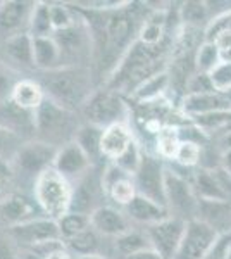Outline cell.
Here are the masks:
<instances>
[{"mask_svg": "<svg viewBox=\"0 0 231 259\" xmlns=\"http://www.w3.org/2000/svg\"><path fill=\"white\" fill-rule=\"evenodd\" d=\"M43 89L49 92V99L74 111L90 100V76L81 68H57L45 73Z\"/></svg>", "mask_w": 231, "mask_h": 259, "instance_id": "1", "label": "cell"}, {"mask_svg": "<svg viewBox=\"0 0 231 259\" xmlns=\"http://www.w3.org/2000/svg\"><path fill=\"white\" fill-rule=\"evenodd\" d=\"M35 195L40 207L47 212L49 218L59 221L69 212L73 189L61 173H57L54 168H49L36 177Z\"/></svg>", "mask_w": 231, "mask_h": 259, "instance_id": "2", "label": "cell"}, {"mask_svg": "<svg viewBox=\"0 0 231 259\" xmlns=\"http://www.w3.org/2000/svg\"><path fill=\"white\" fill-rule=\"evenodd\" d=\"M166 207L169 216L183 221L197 220V209H199V197L193 190L192 180L187 177L166 171Z\"/></svg>", "mask_w": 231, "mask_h": 259, "instance_id": "3", "label": "cell"}, {"mask_svg": "<svg viewBox=\"0 0 231 259\" xmlns=\"http://www.w3.org/2000/svg\"><path fill=\"white\" fill-rule=\"evenodd\" d=\"M166 171L159 157L144 154L140 168L133 175L136 194L166 207Z\"/></svg>", "mask_w": 231, "mask_h": 259, "instance_id": "4", "label": "cell"}, {"mask_svg": "<svg viewBox=\"0 0 231 259\" xmlns=\"http://www.w3.org/2000/svg\"><path fill=\"white\" fill-rule=\"evenodd\" d=\"M35 128L43 139L50 142L61 140L69 132H74V135H76V130L73 128L71 111L64 109L62 106H59L57 102L47 97L35 111Z\"/></svg>", "mask_w": 231, "mask_h": 259, "instance_id": "5", "label": "cell"}, {"mask_svg": "<svg viewBox=\"0 0 231 259\" xmlns=\"http://www.w3.org/2000/svg\"><path fill=\"white\" fill-rule=\"evenodd\" d=\"M85 114L88 123L106 130L112 124L123 123L126 116V104L121 99V94L111 89L102 90L90 97L85 106Z\"/></svg>", "mask_w": 231, "mask_h": 259, "instance_id": "6", "label": "cell"}, {"mask_svg": "<svg viewBox=\"0 0 231 259\" xmlns=\"http://www.w3.org/2000/svg\"><path fill=\"white\" fill-rule=\"evenodd\" d=\"M217 239V232L209 225L202 223L200 220L188 221L174 259H205Z\"/></svg>", "mask_w": 231, "mask_h": 259, "instance_id": "7", "label": "cell"}, {"mask_svg": "<svg viewBox=\"0 0 231 259\" xmlns=\"http://www.w3.org/2000/svg\"><path fill=\"white\" fill-rule=\"evenodd\" d=\"M184 228H187V221L178 218H169L154 223L145 228V233L149 237L150 247L164 259H174L178 247L181 244Z\"/></svg>", "mask_w": 231, "mask_h": 259, "instance_id": "8", "label": "cell"}, {"mask_svg": "<svg viewBox=\"0 0 231 259\" xmlns=\"http://www.w3.org/2000/svg\"><path fill=\"white\" fill-rule=\"evenodd\" d=\"M106 195L104 190V171H99L91 166L86 173H83L78 180L76 189L73 190L69 212L90 216L95 209H99V199Z\"/></svg>", "mask_w": 231, "mask_h": 259, "instance_id": "9", "label": "cell"}, {"mask_svg": "<svg viewBox=\"0 0 231 259\" xmlns=\"http://www.w3.org/2000/svg\"><path fill=\"white\" fill-rule=\"evenodd\" d=\"M9 239L18 242L21 247H28L29 250L36 245L45 244L49 240L62 239L61 230L56 220H28L24 223L14 225L9 228Z\"/></svg>", "mask_w": 231, "mask_h": 259, "instance_id": "10", "label": "cell"}, {"mask_svg": "<svg viewBox=\"0 0 231 259\" xmlns=\"http://www.w3.org/2000/svg\"><path fill=\"white\" fill-rule=\"evenodd\" d=\"M57 149L50 142L36 140L28 142L16 154V168L24 175H41L49 168H54Z\"/></svg>", "mask_w": 231, "mask_h": 259, "instance_id": "11", "label": "cell"}, {"mask_svg": "<svg viewBox=\"0 0 231 259\" xmlns=\"http://www.w3.org/2000/svg\"><path fill=\"white\" fill-rule=\"evenodd\" d=\"M90 225L102 237H114V239L131 230L128 216L112 206H100L99 209H95L90 214Z\"/></svg>", "mask_w": 231, "mask_h": 259, "instance_id": "12", "label": "cell"}, {"mask_svg": "<svg viewBox=\"0 0 231 259\" xmlns=\"http://www.w3.org/2000/svg\"><path fill=\"white\" fill-rule=\"evenodd\" d=\"M181 109L188 118H199V116L212 114L219 111H229L231 100L222 92H209V94L184 95L181 102Z\"/></svg>", "mask_w": 231, "mask_h": 259, "instance_id": "13", "label": "cell"}, {"mask_svg": "<svg viewBox=\"0 0 231 259\" xmlns=\"http://www.w3.org/2000/svg\"><path fill=\"white\" fill-rule=\"evenodd\" d=\"M197 220L216 230L217 235H228L231 233V200L199 199Z\"/></svg>", "mask_w": 231, "mask_h": 259, "instance_id": "14", "label": "cell"}, {"mask_svg": "<svg viewBox=\"0 0 231 259\" xmlns=\"http://www.w3.org/2000/svg\"><path fill=\"white\" fill-rule=\"evenodd\" d=\"M91 168V162L83 152L81 147L76 142H69L64 147L57 150L56 161H54V169L61 173L64 178L68 177H81Z\"/></svg>", "mask_w": 231, "mask_h": 259, "instance_id": "15", "label": "cell"}, {"mask_svg": "<svg viewBox=\"0 0 231 259\" xmlns=\"http://www.w3.org/2000/svg\"><path fill=\"white\" fill-rule=\"evenodd\" d=\"M124 214L128 216L129 221L145 225V227H150V225L169 218L167 207H164L161 204L154 202V200L147 199L144 195H138V194H136V197L124 207Z\"/></svg>", "mask_w": 231, "mask_h": 259, "instance_id": "16", "label": "cell"}, {"mask_svg": "<svg viewBox=\"0 0 231 259\" xmlns=\"http://www.w3.org/2000/svg\"><path fill=\"white\" fill-rule=\"evenodd\" d=\"M33 6L35 4L19 2V0L0 4V31L7 33L9 36L21 33L19 28L31 19L33 9H35Z\"/></svg>", "mask_w": 231, "mask_h": 259, "instance_id": "17", "label": "cell"}, {"mask_svg": "<svg viewBox=\"0 0 231 259\" xmlns=\"http://www.w3.org/2000/svg\"><path fill=\"white\" fill-rule=\"evenodd\" d=\"M0 128L9 133H21L35 130V111H28L19 107L12 100L0 104Z\"/></svg>", "mask_w": 231, "mask_h": 259, "instance_id": "18", "label": "cell"}, {"mask_svg": "<svg viewBox=\"0 0 231 259\" xmlns=\"http://www.w3.org/2000/svg\"><path fill=\"white\" fill-rule=\"evenodd\" d=\"M133 142L131 132L124 123L112 124L104 130L102 135V156L109 157V159H117L126 149L129 147V144Z\"/></svg>", "mask_w": 231, "mask_h": 259, "instance_id": "19", "label": "cell"}, {"mask_svg": "<svg viewBox=\"0 0 231 259\" xmlns=\"http://www.w3.org/2000/svg\"><path fill=\"white\" fill-rule=\"evenodd\" d=\"M33 59H35V66L52 71L61 68L59 61L62 59V52L59 49L57 41L54 36H36L33 38Z\"/></svg>", "mask_w": 231, "mask_h": 259, "instance_id": "20", "label": "cell"}, {"mask_svg": "<svg viewBox=\"0 0 231 259\" xmlns=\"http://www.w3.org/2000/svg\"><path fill=\"white\" fill-rule=\"evenodd\" d=\"M102 135L104 128L97 126V124L86 123L83 126L76 130V135H74V142L81 147L83 152L86 154V157L90 159L91 164H95L97 161L102 156Z\"/></svg>", "mask_w": 231, "mask_h": 259, "instance_id": "21", "label": "cell"}, {"mask_svg": "<svg viewBox=\"0 0 231 259\" xmlns=\"http://www.w3.org/2000/svg\"><path fill=\"white\" fill-rule=\"evenodd\" d=\"M31 214V206L24 197L18 194H9L0 199V225H19L28 221L26 218Z\"/></svg>", "mask_w": 231, "mask_h": 259, "instance_id": "22", "label": "cell"}, {"mask_svg": "<svg viewBox=\"0 0 231 259\" xmlns=\"http://www.w3.org/2000/svg\"><path fill=\"white\" fill-rule=\"evenodd\" d=\"M11 100L18 104L19 107H23V109L36 111L40 107V104L45 100L43 87L31 80H23L14 85Z\"/></svg>", "mask_w": 231, "mask_h": 259, "instance_id": "23", "label": "cell"}, {"mask_svg": "<svg viewBox=\"0 0 231 259\" xmlns=\"http://www.w3.org/2000/svg\"><path fill=\"white\" fill-rule=\"evenodd\" d=\"M6 50L12 59L21 62V64H35V59H33V36L26 31H21L18 35L9 36L6 41Z\"/></svg>", "mask_w": 231, "mask_h": 259, "instance_id": "24", "label": "cell"}, {"mask_svg": "<svg viewBox=\"0 0 231 259\" xmlns=\"http://www.w3.org/2000/svg\"><path fill=\"white\" fill-rule=\"evenodd\" d=\"M100 233H97L94 228H86L85 232L78 233V235L71 237V239L64 240L66 247H69L76 254L78 257L83 256H95V254H100Z\"/></svg>", "mask_w": 231, "mask_h": 259, "instance_id": "25", "label": "cell"}, {"mask_svg": "<svg viewBox=\"0 0 231 259\" xmlns=\"http://www.w3.org/2000/svg\"><path fill=\"white\" fill-rule=\"evenodd\" d=\"M114 249L121 256V259H123L126 256H131V254H135V252H140V250L150 249V242H149V237H147L145 230L140 232V230L131 228L129 232H126L124 235L117 237L114 242Z\"/></svg>", "mask_w": 231, "mask_h": 259, "instance_id": "26", "label": "cell"}, {"mask_svg": "<svg viewBox=\"0 0 231 259\" xmlns=\"http://www.w3.org/2000/svg\"><path fill=\"white\" fill-rule=\"evenodd\" d=\"M169 87H171L169 73L166 69H162L161 73L154 74L152 78H149L145 83H142L135 90V97L138 100H142V102H152V100L161 97Z\"/></svg>", "mask_w": 231, "mask_h": 259, "instance_id": "27", "label": "cell"}, {"mask_svg": "<svg viewBox=\"0 0 231 259\" xmlns=\"http://www.w3.org/2000/svg\"><path fill=\"white\" fill-rule=\"evenodd\" d=\"M181 144V135H179V128L176 126H164L157 133V152L161 157L166 159H174L176 152Z\"/></svg>", "mask_w": 231, "mask_h": 259, "instance_id": "28", "label": "cell"}, {"mask_svg": "<svg viewBox=\"0 0 231 259\" xmlns=\"http://www.w3.org/2000/svg\"><path fill=\"white\" fill-rule=\"evenodd\" d=\"M52 31L54 28L52 19H50V6H47V4L35 6L31 19H29V35L36 38V36H49Z\"/></svg>", "mask_w": 231, "mask_h": 259, "instance_id": "29", "label": "cell"}, {"mask_svg": "<svg viewBox=\"0 0 231 259\" xmlns=\"http://www.w3.org/2000/svg\"><path fill=\"white\" fill-rule=\"evenodd\" d=\"M61 235L64 240L71 239V237L78 235V233L85 232L86 228H90V216L88 214H79V212H68L66 216H62L57 221Z\"/></svg>", "mask_w": 231, "mask_h": 259, "instance_id": "30", "label": "cell"}, {"mask_svg": "<svg viewBox=\"0 0 231 259\" xmlns=\"http://www.w3.org/2000/svg\"><path fill=\"white\" fill-rule=\"evenodd\" d=\"M221 62L219 59V49L216 47V44H209V41H202L197 47L195 52V66L197 71L200 73H211Z\"/></svg>", "mask_w": 231, "mask_h": 259, "instance_id": "31", "label": "cell"}, {"mask_svg": "<svg viewBox=\"0 0 231 259\" xmlns=\"http://www.w3.org/2000/svg\"><path fill=\"white\" fill-rule=\"evenodd\" d=\"M179 16L187 28H199L202 23L209 24V7L205 2H184Z\"/></svg>", "mask_w": 231, "mask_h": 259, "instance_id": "32", "label": "cell"}, {"mask_svg": "<svg viewBox=\"0 0 231 259\" xmlns=\"http://www.w3.org/2000/svg\"><path fill=\"white\" fill-rule=\"evenodd\" d=\"M54 40L57 41L61 52H76V50L83 47L85 35H81L76 24H73V26L66 28V30L54 31Z\"/></svg>", "mask_w": 231, "mask_h": 259, "instance_id": "33", "label": "cell"}, {"mask_svg": "<svg viewBox=\"0 0 231 259\" xmlns=\"http://www.w3.org/2000/svg\"><path fill=\"white\" fill-rule=\"evenodd\" d=\"M202 159V145L193 140H181L174 161L183 168H193Z\"/></svg>", "mask_w": 231, "mask_h": 259, "instance_id": "34", "label": "cell"}, {"mask_svg": "<svg viewBox=\"0 0 231 259\" xmlns=\"http://www.w3.org/2000/svg\"><path fill=\"white\" fill-rule=\"evenodd\" d=\"M142 156H144V152H142L140 147L136 145V142H131L129 147L126 149L124 152L117 157V159H114V164L117 166V168L123 169L124 173H128L133 177V175L136 173V169L140 168Z\"/></svg>", "mask_w": 231, "mask_h": 259, "instance_id": "35", "label": "cell"}, {"mask_svg": "<svg viewBox=\"0 0 231 259\" xmlns=\"http://www.w3.org/2000/svg\"><path fill=\"white\" fill-rule=\"evenodd\" d=\"M211 80L217 92H228L231 89V62H219L211 73Z\"/></svg>", "mask_w": 231, "mask_h": 259, "instance_id": "36", "label": "cell"}, {"mask_svg": "<svg viewBox=\"0 0 231 259\" xmlns=\"http://www.w3.org/2000/svg\"><path fill=\"white\" fill-rule=\"evenodd\" d=\"M50 19H52L54 31H61L66 28H71L74 24L73 12L66 6H50Z\"/></svg>", "mask_w": 231, "mask_h": 259, "instance_id": "37", "label": "cell"}, {"mask_svg": "<svg viewBox=\"0 0 231 259\" xmlns=\"http://www.w3.org/2000/svg\"><path fill=\"white\" fill-rule=\"evenodd\" d=\"M209 92H217L216 89H214V85H212L211 74L197 71V73L190 78V81H188V85H187V95L209 94Z\"/></svg>", "mask_w": 231, "mask_h": 259, "instance_id": "38", "label": "cell"}, {"mask_svg": "<svg viewBox=\"0 0 231 259\" xmlns=\"http://www.w3.org/2000/svg\"><path fill=\"white\" fill-rule=\"evenodd\" d=\"M12 90H14V87H12V83H11V76L6 73V69L0 66V104L11 99Z\"/></svg>", "mask_w": 231, "mask_h": 259, "instance_id": "39", "label": "cell"}, {"mask_svg": "<svg viewBox=\"0 0 231 259\" xmlns=\"http://www.w3.org/2000/svg\"><path fill=\"white\" fill-rule=\"evenodd\" d=\"M0 259H19L12 247L9 237H0Z\"/></svg>", "mask_w": 231, "mask_h": 259, "instance_id": "40", "label": "cell"}, {"mask_svg": "<svg viewBox=\"0 0 231 259\" xmlns=\"http://www.w3.org/2000/svg\"><path fill=\"white\" fill-rule=\"evenodd\" d=\"M123 259H164V257H161L152 247H150V249H145V250H140V252L131 254V256H126Z\"/></svg>", "mask_w": 231, "mask_h": 259, "instance_id": "41", "label": "cell"}, {"mask_svg": "<svg viewBox=\"0 0 231 259\" xmlns=\"http://www.w3.org/2000/svg\"><path fill=\"white\" fill-rule=\"evenodd\" d=\"M219 166L231 177V150H224V152H221Z\"/></svg>", "mask_w": 231, "mask_h": 259, "instance_id": "42", "label": "cell"}, {"mask_svg": "<svg viewBox=\"0 0 231 259\" xmlns=\"http://www.w3.org/2000/svg\"><path fill=\"white\" fill-rule=\"evenodd\" d=\"M217 142H219L221 152H224V150H231V133H226V135L219 137Z\"/></svg>", "mask_w": 231, "mask_h": 259, "instance_id": "43", "label": "cell"}, {"mask_svg": "<svg viewBox=\"0 0 231 259\" xmlns=\"http://www.w3.org/2000/svg\"><path fill=\"white\" fill-rule=\"evenodd\" d=\"M11 175V168H9V164H7L4 159H0V180L2 178H7Z\"/></svg>", "mask_w": 231, "mask_h": 259, "instance_id": "44", "label": "cell"}, {"mask_svg": "<svg viewBox=\"0 0 231 259\" xmlns=\"http://www.w3.org/2000/svg\"><path fill=\"white\" fill-rule=\"evenodd\" d=\"M7 133L4 128H0V156H2V152L6 150V145H7Z\"/></svg>", "mask_w": 231, "mask_h": 259, "instance_id": "45", "label": "cell"}, {"mask_svg": "<svg viewBox=\"0 0 231 259\" xmlns=\"http://www.w3.org/2000/svg\"><path fill=\"white\" fill-rule=\"evenodd\" d=\"M47 259H73V257H71L69 254L66 252V249H64V250H57V252L50 254Z\"/></svg>", "mask_w": 231, "mask_h": 259, "instance_id": "46", "label": "cell"}, {"mask_svg": "<svg viewBox=\"0 0 231 259\" xmlns=\"http://www.w3.org/2000/svg\"><path fill=\"white\" fill-rule=\"evenodd\" d=\"M76 259H111V257L104 256V254H95V256H83V257H76Z\"/></svg>", "mask_w": 231, "mask_h": 259, "instance_id": "47", "label": "cell"}, {"mask_svg": "<svg viewBox=\"0 0 231 259\" xmlns=\"http://www.w3.org/2000/svg\"><path fill=\"white\" fill-rule=\"evenodd\" d=\"M19 259H41V257H40V256H36L35 252H31V250H29V252H26L23 257H19Z\"/></svg>", "mask_w": 231, "mask_h": 259, "instance_id": "48", "label": "cell"}, {"mask_svg": "<svg viewBox=\"0 0 231 259\" xmlns=\"http://www.w3.org/2000/svg\"><path fill=\"white\" fill-rule=\"evenodd\" d=\"M224 94H226V97H228V99L231 100V89H229L228 92H224Z\"/></svg>", "mask_w": 231, "mask_h": 259, "instance_id": "49", "label": "cell"}]
</instances>
